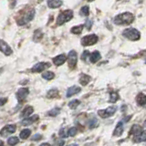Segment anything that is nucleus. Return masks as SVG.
<instances>
[{
    "instance_id": "8",
    "label": "nucleus",
    "mask_w": 146,
    "mask_h": 146,
    "mask_svg": "<svg viewBox=\"0 0 146 146\" xmlns=\"http://www.w3.org/2000/svg\"><path fill=\"white\" fill-rule=\"evenodd\" d=\"M29 90L27 88H22L18 90L16 93V98L18 100V102H21L22 100H24L27 98V96L29 95Z\"/></svg>"
},
{
    "instance_id": "9",
    "label": "nucleus",
    "mask_w": 146,
    "mask_h": 146,
    "mask_svg": "<svg viewBox=\"0 0 146 146\" xmlns=\"http://www.w3.org/2000/svg\"><path fill=\"white\" fill-rule=\"evenodd\" d=\"M16 129H17V127H16V125H14V124L7 125V126H5L3 129L1 130L0 134H1V136H3V137H6L8 134L14 133V132L16 131Z\"/></svg>"
},
{
    "instance_id": "14",
    "label": "nucleus",
    "mask_w": 146,
    "mask_h": 146,
    "mask_svg": "<svg viewBox=\"0 0 146 146\" xmlns=\"http://www.w3.org/2000/svg\"><path fill=\"white\" fill-rule=\"evenodd\" d=\"M53 62L56 66H61L66 62V56L65 55H58L53 58Z\"/></svg>"
},
{
    "instance_id": "29",
    "label": "nucleus",
    "mask_w": 146,
    "mask_h": 146,
    "mask_svg": "<svg viewBox=\"0 0 146 146\" xmlns=\"http://www.w3.org/2000/svg\"><path fill=\"white\" fill-rule=\"evenodd\" d=\"M59 112H60V109H58V108H54V109L51 110V111H49L48 114V116L55 117V116H57Z\"/></svg>"
},
{
    "instance_id": "30",
    "label": "nucleus",
    "mask_w": 146,
    "mask_h": 146,
    "mask_svg": "<svg viewBox=\"0 0 146 146\" xmlns=\"http://www.w3.org/2000/svg\"><path fill=\"white\" fill-rule=\"evenodd\" d=\"M118 100H119V95L117 92H112L111 96H110V102L114 103V102H116Z\"/></svg>"
},
{
    "instance_id": "34",
    "label": "nucleus",
    "mask_w": 146,
    "mask_h": 146,
    "mask_svg": "<svg viewBox=\"0 0 146 146\" xmlns=\"http://www.w3.org/2000/svg\"><path fill=\"white\" fill-rule=\"evenodd\" d=\"M58 135L61 137V138H66V137L68 136V134L67 133V131H65V129H61L60 131H59V133Z\"/></svg>"
},
{
    "instance_id": "38",
    "label": "nucleus",
    "mask_w": 146,
    "mask_h": 146,
    "mask_svg": "<svg viewBox=\"0 0 146 146\" xmlns=\"http://www.w3.org/2000/svg\"><path fill=\"white\" fill-rule=\"evenodd\" d=\"M42 135L41 134H35L33 137H32V141H39L41 139Z\"/></svg>"
},
{
    "instance_id": "2",
    "label": "nucleus",
    "mask_w": 146,
    "mask_h": 146,
    "mask_svg": "<svg viewBox=\"0 0 146 146\" xmlns=\"http://www.w3.org/2000/svg\"><path fill=\"white\" fill-rule=\"evenodd\" d=\"M73 17V11L72 10H65L61 12L59 15L58 16L57 18V24L58 26H61L63 25L64 23H66L68 21H70L71 18Z\"/></svg>"
},
{
    "instance_id": "16",
    "label": "nucleus",
    "mask_w": 146,
    "mask_h": 146,
    "mask_svg": "<svg viewBox=\"0 0 146 146\" xmlns=\"http://www.w3.org/2000/svg\"><path fill=\"white\" fill-rule=\"evenodd\" d=\"M123 130H124V126H123V123L121 121L118 122V124L115 128V130L113 131V135L114 136H121L123 132Z\"/></svg>"
},
{
    "instance_id": "37",
    "label": "nucleus",
    "mask_w": 146,
    "mask_h": 146,
    "mask_svg": "<svg viewBox=\"0 0 146 146\" xmlns=\"http://www.w3.org/2000/svg\"><path fill=\"white\" fill-rule=\"evenodd\" d=\"M90 55V52L88 51V50H85V51L83 52V54H82V56H81V58L83 59V60H86V58H88V56Z\"/></svg>"
},
{
    "instance_id": "15",
    "label": "nucleus",
    "mask_w": 146,
    "mask_h": 146,
    "mask_svg": "<svg viewBox=\"0 0 146 146\" xmlns=\"http://www.w3.org/2000/svg\"><path fill=\"white\" fill-rule=\"evenodd\" d=\"M1 51L5 55H7V56H9V55L12 54V49H11V48L9 47V46L6 42H5L3 39L1 40Z\"/></svg>"
},
{
    "instance_id": "7",
    "label": "nucleus",
    "mask_w": 146,
    "mask_h": 146,
    "mask_svg": "<svg viewBox=\"0 0 146 146\" xmlns=\"http://www.w3.org/2000/svg\"><path fill=\"white\" fill-rule=\"evenodd\" d=\"M77 53L74 50H71V51L68 53V67L70 68H74L76 64H77Z\"/></svg>"
},
{
    "instance_id": "27",
    "label": "nucleus",
    "mask_w": 146,
    "mask_h": 146,
    "mask_svg": "<svg viewBox=\"0 0 146 146\" xmlns=\"http://www.w3.org/2000/svg\"><path fill=\"white\" fill-rule=\"evenodd\" d=\"M82 29H83V26L80 25V26H77V27H73L71 29V32L73 34H80L82 32Z\"/></svg>"
},
{
    "instance_id": "36",
    "label": "nucleus",
    "mask_w": 146,
    "mask_h": 146,
    "mask_svg": "<svg viewBox=\"0 0 146 146\" xmlns=\"http://www.w3.org/2000/svg\"><path fill=\"white\" fill-rule=\"evenodd\" d=\"M91 26H92V21L91 20H88V21H86L85 23V27H86V29H91Z\"/></svg>"
},
{
    "instance_id": "31",
    "label": "nucleus",
    "mask_w": 146,
    "mask_h": 146,
    "mask_svg": "<svg viewBox=\"0 0 146 146\" xmlns=\"http://www.w3.org/2000/svg\"><path fill=\"white\" fill-rule=\"evenodd\" d=\"M18 143V139L17 137H10L8 140H7V144L8 145H15Z\"/></svg>"
},
{
    "instance_id": "23",
    "label": "nucleus",
    "mask_w": 146,
    "mask_h": 146,
    "mask_svg": "<svg viewBox=\"0 0 146 146\" xmlns=\"http://www.w3.org/2000/svg\"><path fill=\"white\" fill-rule=\"evenodd\" d=\"M98 120L96 118H90L89 121H88V125H89V128L90 129H93V128L97 127L98 125Z\"/></svg>"
},
{
    "instance_id": "35",
    "label": "nucleus",
    "mask_w": 146,
    "mask_h": 146,
    "mask_svg": "<svg viewBox=\"0 0 146 146\" xmlns=\"http://www.w3.org/2000/svg\"><path fill=\"white\" fill-rule=\"evenodd\" d=\"M38 36V38H36V41H38L41 38H42V32H41L40 30H36L35 32V35H34V38H36Z\"/></svg>"
},
{
    "instance_id": "39",
    "label": "nucleus",
    "mask_w": 146,
    "mask_h": 146,
    "mask_svg": "<svg viewBox=\"0 0 146 146\" xmlns=\"http://www.w3.org/2000/svg\"><path fill=\"white\" fill-rule=\"evenodd\" d=\"M7 100H5V99H1V105H2V106H3V105L5 104V102H7Z\"/></svg>"
},
{
    "instance_id": "40",
    "label": "nucleus",
    "mask_w": 146,
    "mask_h": 146,
    "mask_svg": "<svg viewBox=\"0 0 146 146\" xmlns=\"http://www.w3.org/2000/svg\"><path fill=\"white\" fill-rule=\"evenodd\" d=\"M88 2H92V1H94V0H87Z\"/></svg>"
},
{
    "instance_id": "11",
    "label": "nucleus",
    "mask_w": 146,
    "mask_h": 146,
    "mask_svg": "<svg viewBox=\"0 0 146 146\" xmlns=\"http://www.w3.org/2000/svg\"><path fill=\"white\" fill-rule=\"evenodd\" d=\"M38 120V115H34L32 117H27V118H25V120H23L21 121V124L23 126H29V125H31L33 124V123Z\"/></svg>"
},
{
    "instance_id": "42",
    "label": "nucleus",
    "mask_w": 146,
    "mask_h": 146,
    "mask_svg": "<svg viewBox=\"0 0 146 146\" xmlns=\"http://www.w3.org/2000/svg\"><path fill=\"white\" fill-rule=\"evenodd\" d=\"M139 1H140V2H143V0H139Z\"/></svg>"
},
{
    "instance_id": "3",
    "label": "nucleus",
    "mask_w": 146,
    "mask_h": 146,
    "mask_svg": "<svg viewBox=\"0 0 146 146\" xmlns=\"http://www.w3.org/2000/svg\"><path fill=\"white\" fill-rule=\"evenodd\" d=\"M122 35L123 36H125L126 38L132 40V41L138 40L141 36L140 32L135 29H126L122 32Z\"/></svg>"
},
{
    "instance_id": "6",
    "label": "nucleus",
    "mask_w": 146,
    "mask_h": 146,
    "mask_svg": "<svg viewBox=\"0 0 146 146\" xmlns=\"http://www.w3.org/2000/svg\"><path fill=\"white\" fill-rule=\"evenodd\" d=\"M117 111V107L116 106H111V107H109L106 110H100V111H98L99 116H100L103 119H106L112 116L114 113L116 112Z\"/></svg>"
},
{
    "instance_id": "4",
    "label": "nucleus",
    "mask_w": 146,
    "mask_h": 146,
    "mask_svg": "<svg viewBox=\"0 0 146 146\" xmlns=\"http://www.w3.org/2000/svg\"><path fill=\"white\" fill-rule=\"evenodd\" d=\"M35 16V9L34 8H31L29 9L27 12H25L23 14V16L21 17L20 19L17 20L18 25H25L27 23H29V21H31L32 19L34 18Z\"/></svg>"
},
{
    "instance_id": "21",
    "label": "nucleus",
    "mask_w": 146,
    "mask_h": 146,
    "mask_svg": "<svg viewBox=\"0 0 146 146\" xmlns=\"http://www.w3.org/2000/svg\"><path fill=\"white\" fill-rule=\"evenodd\" d=\"M90 77L87 74H82L80 78V83L82 86H86L90 82Z\"/></svg>"
},
{
    "instance_id": "18",
    "label": "nucleus",
    "mask_w": 146,
    "mask_h": 146,
    "mask_svg": "<svg viewBox=\"0 0 146 146\" xmlns=\"http://www.w3.org/2000/svg\"><path fill=\"white\" fill-rule=\"evenodd\" d=\"M33 113V108H32L31 106H27L24 108V110L22 111L21 112V117L23 118H27V117H29L30 114Z\"/></svg>"
},
{
    "instance_id": "22",
    "label": "nucleus",
    "mask_w": 146,
    "mask_h": 146,
    "mask_svg": "<svg viewBox=\"0 0 146 146\" xmlns=\"http://www.w3.org/2000/svg\"><path fill=\"white\" fill-rule=\"evenodd\" d=\"M58 96V90L57 89H51L48 90V92L47 93V98L48 99H53V98H57Z\"/></svg>"
},
{
    "instance_id": "17",
    "label": "nucleus",
    "mask_w": 146,
    "mask_h": 146,
    "mask_svg": "<svg viewBox=\"0 0 146 146\" xmlns=\"http://www.w3.org/2000/svg\"><path fill=\"white\" fill-rule=\"evenodd\" d=\"M48 6L50 8H58L62 6V0H48Z\"/></svg>"
},
{
    "instance_id": "32",
    "label": "nucleus",
    "mask_w": 146,
    "mask_h": 146,
    "mask_svg": "<svg viewBox=\"0 0 146 146\" xmlns=\"http://www.w3.org/2000/svg\"><path fill=\"white\" fill-rule=\"evenodd\" d=\"M89 7H83L80 11V15H81L82 17H87L89 15Z\"/></svg>"
},
{
    "instance_id": "12",
    "label": "nucleus",
    "mask_w": 146,
    "mask_h": 146,
    "mask_svg": "<svg viewBox=\"0 0 146 146\" xmlns=\"http://www.w3.org/2000/svg\"><path fill=\"white\" fill-rule=\"evenodd\" d=\"M133 140L135 143H141L146 141V131H141L139 133L133 136Z\"/></svg>"
},
{
    "instance_id": "24",
    "label": "nucleus",
    "mask_w": 146,
    "mask_h": 146,
    "mask_svg": "<svg viewBox=\"0 0 146 146\" xmlns=\"http://www.w3.org/2000/svg\"><path fill=\"white\" fill-rule=\"evenodd\" d=\"M30 133H31V131H30L29 129H25V130L21 131L19 136H20V138H21V139L25 140V139H27V138H29V135H30Z\"/></svg>"
},
{
    "instance_id": "19",
    "label": "nucleus",
    "mask_w": 146,
    "mask_h": 146,
    "mask_svg": "<svg viewBox=\"0 0 146 146\" xmlns=\"http://www.w3.org/2000/svg\"><path fill=\"white\" fill-rule=\"evenodd\" d=\"M100 58H102V56H100V54L99 51H94L93 53L90 54V60L91 63H96L98 62Z\"/></svg>"
},
{
    "instance_id": "5",
    "label": "nucleus",
    "mask_w": 146,
    "mask_h": 146,
    "mask_svg": "<svg viewBox=\"0 0 146 146\" xmlns=\"http://www.w3.org/2000/svg\"><path fill=\"white\" fill-rule=\"evenodd\" d=\"M98 42V36L92 34L89 36H85L81 39V45L86 47V46H92Z\"/></svg>"
},
{
    "instance_id": "26",
    "label": "nucleus",
    "mask_w": 146,
    "mask_h": 146,
    "mask_svg": "<svg viewBox=\"0 0 146 146\" xmlns=\"http://www.w3.org/2000/svg\"><path fill=\"white\" fill-rule=\"evenodd\" d=\"M54 73L53 72H50V71H47V72H44L43 74H42V78L45 80H52L53 78H54Z\"/></svg>"
},
{
    "instance_id": "25",
    "label": "nucleus",
    "mask_w": 146,
    "mask_h": 146,
    "mask_svg": "<svg viewBox=\"0 0 146 146\" xmlns=\"http://www.w3.org/2000/svg\"><path fill=\"white\" fill-rule=\"evenodd\" d=\"M80 104V102L79 100H73L70 103H68V107H70V109H72V110H75Z\"/></svg>"
},
{
    "instance_id": "1",
    "label": "nucleus",
    "mask_w": 146,
    "mask_h": 146,
    "mask_svg": "<svg viewBox=\"0 0 146 146\" xmlns=\"http://www.w3.org/2000/svg\"><path fill=\"white\" fill-rule=\"evenodd\" d=\"M134 20V16L130 12L120 14L114 17L113 22L116 25H130Z\"/></svg>"
},
{
    "instance_id": "41",
    "label": "nucleus",
    "mask_w": 146,
    "mask_h": 146,
    "mask_svg": "<svg viewBox=\"0 0 146 146\" xmlns=\"http://www.w3.org/2000/svg\"><path fill=\"white\" fill-rule=\"evenodd\" d=\"M144 126H146V121H144Z\"/></svg>"
},
{
    "instance_id": "33",
    "label": "nucleus",
    "mask_w": 146,
    "mask_h": 146,
    "mask_svg": "<svg viewBox=\"0 0 146 146\" xmlns=\"http://www.w3.org/2000/svg\"><path fill=\"white\" fill-rule=\"evenodd\" d=\"M68 136H70V137L75 136L77 134V128L76 127H71L70 129L68 131Z\"/></svg>"
},
{
    "instance_id": "28",
    "label": "nucleus",
    "mask_w": 146,
    "mask_h": 146,
    "mask_svg": "<svg viewBox=\"0 0 146 146\" xmlns=\"http://www.w3.org/2000/svg\"><path fill=\"white\" fill-rule=\"evenodd\" d=\"M141 131H143V129L139 126V125H133L131 127V133H132L133 135H135V134H137V133H139V132Z\"/></svg>"
},
{
    "instance_id": "20",
    "label": "nucleus",
    "mask_w": 146,
    "mask_h": 146,
    "mask_svg": "<svg viewBox=\"0 0 146 146\" xmlns=\"http://www.w3.org/2000/svg\"><path fill=\"white\" fill-rule=\"evenodd\" d=\"M136 100H137V102H138L139 105L143 106V105L146 104V95L143 93H140L138 96H137Z\"/></svg>"
},
{
    "instance_id": "13",
    "label": "nucleus",
    "mask_w": 146,
    "mask_h": 146,
    "mask_svg": "<svg viewBox=\"0 0 146 146\" xmlns=\"http://www.w3.org/2000/svg\"><path fill=\"white\" fill-rule=\"evenodd\" d=\"M80 91V88L78 86H73V87H70V88H68V90H67V93H66V97L67 98H70L71 96L75 95V94H78Z\"/></svg>"
},
{
    "instance_id": "10",
    "label": "nucleus",
    "mask_w": 146,
    "mask_h": 146,
    "mask_svg": "<svg viewBox=\"0 0 146 146\" xmlns=\"http://www.w3.org/2000/svg\"><path fill=\"white\" fill-rule=\"evenodd\" d=\"M50 64L49 63H47V62H39L38 64H36V65L32 68L31 71L32 72H41L43 71L44 70H46L47 68H49Z\"/></svg>"
}]
</instances>
